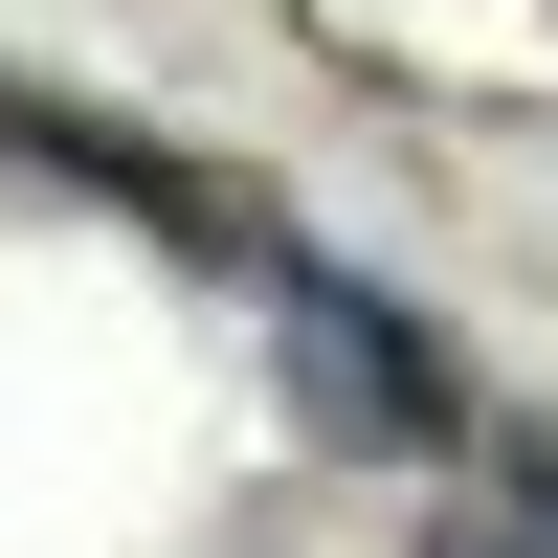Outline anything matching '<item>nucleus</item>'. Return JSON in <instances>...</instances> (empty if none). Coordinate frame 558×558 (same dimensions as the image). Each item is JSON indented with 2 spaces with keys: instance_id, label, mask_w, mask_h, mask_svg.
<instances>
[{
  "instance_id": "f257e3e1",
  "label": "nucleus",
  "mask_w": 558,
  "mask_h": 558,
  "mask_svg": "<svg viewBox=\"0 0 558 558\" xmlns=\"http://www.w3.org/2000/svg\"><path fill=\"white\" fill-rule=\"evenodd\" d=\"M268 380H291L336 447H380V470H447V447H470V380L425 357V313L357 291L336 246H268Z\"/></svg>"
},
{
  "instance_id": "f03ea898",
  "label": "nucleus",
  "mask_w": 558,
  "mask_h": 558,
  "mask_svg": "<svg viewBox=\"0 0 558 558\" xmlns=\"http://www.w3.org/2000/svg\"><path fill=\"white\" fill-rule=\"evenodd\" d=\"M425 558H558V470H514V492H492V514H447Z\"/></svg>"
}]
</instances>
